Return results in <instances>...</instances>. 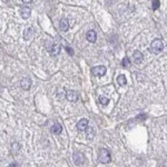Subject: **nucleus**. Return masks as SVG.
<instances>
[{
	"instance_id": "f257e3e1",
	"label": "nucleus",
	"mask_w": 167,
	"mask_h": 167,
	"mask_svg": "<svg viewBox=\"0 0 167 167\" xmlns=\"http://www.w3.org/2000/svg\"><path fill=\"white\" fill-rule=\"evenodd\" d=\"M164 49V43L160 39H154L149 46V51L154 55H158Z\"/></svg>"
},
{
	"instance_id": "f03ea898",
	"label": "nucleus",
	"mask_w": 167,
	"mask_h": 167,
	"mask_svg": "<svg viewBox=\"0 0 167 167\" xmlns=\"http://www.w3.org/2000/svg\"><path fill=\"white\" fill-rule=\"evenodd\" d=\"M110 153H109L108 149H106V148H103V149L99 150V162L100 163H103V164H107L110 162Z\"/></svg>"
},
{
	"instance_id": "7ed1b4c3",
	"label": "nucleus",
	"mask_w": 167,
	"mask_h": 167,
	"mask_svg": "<svg viewBox=\"0 0 167 167\" xmlns=\"http://www.w3.org/2000/svg\"><path fill=\"white\" fill-rule=\"evenodd\" d=\"M73 159H74V163H75L77 166H81L84 163H85V156H84L83 153L80 151H75L74 155H73Z\"/></svg>"
},
{
	"instance_id": "20e7f679",
	"label": "nucleus",
	"mask_w": 167,
	"mask_h": 167,
	"mask_svg": "<svg viewBox=\"0 0 167 167\" xmlns=\"http://www.w3.org/2000/svg\"><path fill=\"white\" fill-rule=\"evenodd\" d=\"M107 71V68L105 66H97L92 68V73L94 76H104Z\"/></svg>"
},
{
	"instance_id": "39448f33",
	"label": "nucleus",
	"mask_w": 167,
	"mask_h": 167,
	"mask_svg": "<svg viewBox=\"0 0 167 167\" xmlns=\"http://www.w3.org/2000/svg\"><path fill=\"white\" fill-rule=\"evenodd\" d=\"M66 98L71 103H75L78 100V94L74 90H66Z\"/></svg>"
},
{
	"instance_id": "423d86ee",
	"label": "nucleus",
	"mask_w": 167,
	"mask_h": 167,
	"mask_svg": "<svg viewBox=\"0 0 167 167\" xmlns=\"http://www.w3.org/2000/svg\"><path fill=\"white\" fill-rule=\"evenodd\" d=\"M86 38H87V40L89 42H92V43H94V42H96V40H97V33H96V31L95 30H88L87 31V33H86Z\"/></svg>"
},
{
	"instance_id": "0eeeda50",
	"label": "nucleus",
	"mask_w": 167,
	"mask_h": 167,
	"mask_svg": "<svg viewBox=\"0 0 167 167\" xmlns=\"http://www.w3.org/2000/svg\"><path fill=\"white\" fill-rule=\"evenodd\" d=\"M87 127H88V120H87L86 118L80 119V120L78 122V124H77V129H78V130H80V132L86 130V129H87Z\"/></svg>"
},
{
	"instance_id": "6e6552de",
	"label": "nucleus",
	"mask_w": 167,
	"mask_h": 167,
	"mask_svg": "<svg viewBox=\"0 0 167 167\" xmlns=\"http://www.w3.org/2000/svg\"><path fill=\"white\" fill-rule=\"evenodd\" d=\"M59 27H60V30L61 31H67L69 29V21L67 18H62L59 22Z\"/></svg>"
},
{
	"instance_id": "1a4fd4ad",
	"label": "nucleus",
	"mask_w": 167,
	"mask_h": 167,
	"mask_svg": "<svg viewBox=\"0 0 167 167\" xmlns=\"http://www.w3.org/2000/svg\"><path fill=\"white\" fill-rule=\"evenodd\" d=\"M30 14H31V11H30V9L28 7L24 6V7L20 8V16L22 17L24 19H28L30 17Z\"/></svg>"
},
{
	"instance_id": "9d476101",
	"label": "nucleus",
	"mask_w": 167,
	"mask_h": 167,
	"mask_svg": "<svg viewBox=\"0 0 167 167\" xmlns=\"http://www.w3.org/2000/svg\"><path fill=\"white\" fill-rule=\"evenodd\" d=\"M133 58H134V61H135V62L139 64V62H142L143 61L144 56H143V54L139 51V50H135L133 54Z\"/></svg>"
},
{
	"instance_id": "9b49d317",
	"label": "nucleus",
	"mask_w": 167,
	"mask_h": 167,
	"mask_svg": "<svg viewBox=\"0 0 167 167\" xmlns=\"http://www.w3.org/2000/svg\"><path fill=\"white\" fill-rule=\"evenodd\" d=\"M20 86H21L22 89L29 90V88H30V86H31V80H30L29 78H24V79L21 80V83H20Z\"/></svg>"
},
{
	"instance_id": "f8f14e48",
	"label": "nucleus",
	"mask_w": 167,
	"mask_h": 167,
	"mask_svg": "<svg viewBox=\"0 0 167 167\" xmlns=\"http://www.w3.org/2000/svg\"><path fill=\"white\" fill-rule=\"evenodd\" d=\"M49 52L51 54V56H57L60 52V45L59 43H54L52 47L50 48Z\"/></svg>"
},
{
	"instance_id": "ddd939ff",
	"label": "nucleus",
	"mask_w": 167,
	"mask_h": 167,
	"mask_svg": "<svg viewBox=\"0 0 167 167\" xmlns=\"http://www.w3.org/2000/svg\"><path fill=\"white\" fill-rule=\"evenodd\" d=\"M61 132H62V127H61V125H59V124H55V125L51 127V133L52 134L58 135Z\"/></svg>"
},
{
	"instance_id": "4468645a",
	"label": "nucleus",
	"mask_w": 167,
	"mask_h": 167,
	"mask_svg": "<svg viewBox=\"0 0 167 167\" xmlns=\"http://www.w3.org/2000/svg\"><path fill=\"white\" fill-rule=\"evenodd\" d=\"M117 83L118 85H120V86H125L126 84H127V79H126V76L125 75H119L117 77Z\"/></svg>"
},
{
	"instance_id": "2eb2a0df",
	"label": "nucleus",
	"mask_w": 167,
	"mask_h": 167,
	"mask_svg": "<svg viewBox=\"0 0 167 167\" xmlns=\"http://www.w3.org/2000/svg\"><path fill=\"white\" fill-rule=\"evenodd\" d=\"M33 33V28H30V27H29V28H27V29L25 30V33H24V36H25L24 38H25L26 40H28V39H29V38L31 37Z\"/></svg>"
},
{
	"instance_id": "dca6fc26",
	"label": "nucleus",
	"mask_w": 167,
	"mask_h": 167,
	"mask_svg": "<svg viewBox=\"0 0 167 167\" xmlns=\"http://www.w3.org/2000/svg\"><path fill=\"white\" fill-rule=\"evenodd\" d=\"M99 101H100V104H101V105L106 106V105H108L109 104V98H107V97H104V96H100Z\"/></svg>"
},
{
	"instance_id": "f3484780",
	"label": "nucleus",
	"mask_w": 167,
	"mask_h": 167,
	"mask_svg": "<svg viewBox=\"0 0 167 167\" xmlns=\"http://www.w3.org/2000/svg\"><path fill=\"white\" fill-rule=\"evenodd\" d=\"M122 65H123V67H125V68L130 66V60H129V58H128V57H125V58L123 59Z\"/></svg>"
},
{
	"instance_id": "a211bd4d",
	"label": "nucleus",
	"mask_w": 167,
	"mask_h": 167,
	"mask_svg": "<svg viewBox=\"0 0 167 167\" xmlns=\"http://www.w3.org/2000/svg\"><path fill=\"white\" fill-rule=\"evenodd\" d=\"M159 8V1L158 0H154L153 1V9L154 10H156V9Z\"/></svg>"
},
{
	"instance_id": "6ab92c4d",
	"label": "nucleus",
	"mask_w": 167,
	"mask_h": 167,
	"mask_svg": "<svg viewBox=\"0 0 167 167\" xmlns=\"http://www.w3.org/2000/svg\"><path fill=\"white\" fill-rule=\"evenodd\" d=\"M66 50L68 51V54H69V55H74V50L71 49L70 47H66Z\"/></svg>"
},
{
	"instance_id": "aec40b11",
	"label": "nucleus",
	"mask_w": 167,
	"mask_h": 167,
	"mask_svg": "<svg viewBox=\"0 0 167 167\" xmlns=\"http://www.w3.org/2000/svg\"><path fill=\"white\" fill-rule=\"evenodd\" d=\"M9 167H17V164H16V163H12V164H11V165H10Z\"/></svg>"
},
{
	"instance_id": "412c9836",
	"label": "nucleus",
	"mask_w": 167,
	"mask_h": 167,
	"mask_svg": "<svg viewBox=\"0 0 167 167\" xmlns=\"http://www.w3.org/2000/svg\"><path fill=\"white\" fill-rule=\"evenodd\" d=\"M22 1H24V2H25V3H28V2H31V1H33V0H22Z\"/></svg>"
}]
</instances>
